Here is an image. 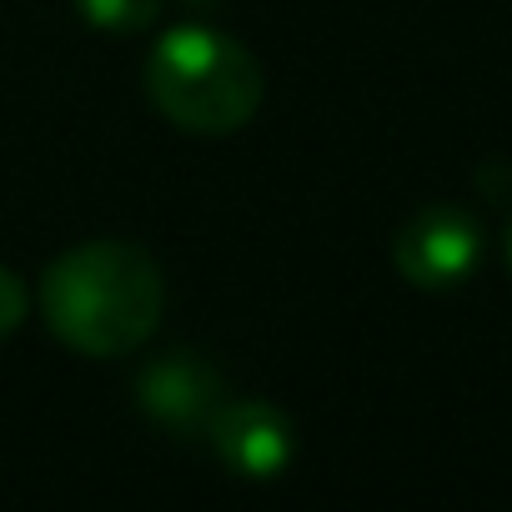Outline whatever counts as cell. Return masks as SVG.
<instances>
[{
    "instance_id": "52a82bcc",
    "label": "cell",
    "mask_w": 512,
    "mask_h": 512,
    "mask_svg": "<svg viewBox=\"0 0 512 512\" xmlns=\"http://www.w3.org/2000/svg\"><path fill=\"white\" fill-rule=\"evenodd\" d=\"M26 307H31L26 282H21L11 267H0V337H11V332L26 322Z\"/></svg>"
},
{
    "instance_id": "ba28073f",
    "label": "cell",
    "mask_w": 512,
    "mask_h": 512,
    "mask_svg": "<svg viewBox=\"0 0 512 512\" xmlns=\"http://www.w3.org/2000/svg\"><path fill=\"white\" fill-rule=\"evenodd\" d=\"M502 262H507V277H512V221H507V236H502Z\"/></svg>"
},
{
    "instance_id": "5b68a950",
    "label": "cell",
    "mask_w": 512,
    "mask_h": 512,
    "mask_svg": "<svg viewBox=\"0 0 512 512\" xmlns=\"http://www.w3.org/2000/svg\"><path fill=\"white\" fill-rule=\"evenodd\" d=\"M216 457L226 472L236 477H251V482H272L292 467L297 457V432H292V417L277 412L272 402H256V397H226L221 412L211 417L206 427Z\"/></svg>"
},
{
    "instance_id": "3957f363",
    "label": "cell",
    "mask_w": 512,
    "mask_h": 512,
    "mask_svg": "<svg viewBox=\"0 0 512 512\" xmlns=\"http://www.w3.org/2000/svg\"><path fill=\"white\" fill-rule=\"evenodd\" d=\"M482 262V221L462 206H422L392 236V267L422 292L462 287Z\"/></svg>"
},
{
    "instance_id": "8992f818",
    "label": "cell",
    "mask_w": 512,
    "mask_h": 512,
    "mask_svg": "<svg viewBox=\"0 0 512 512\" xmlns=\"http://www.w3.org/2000/svg\"><path fill=\"white\" fill-rule=\"evenodd\" d=\"M71 6L106 36H136L161 16V0H71Z\"/></svg>"
},
{
    "instance_id": "6da1fadb",
    "label": "cell",
    "mask_w": 512,
    "mask_h": 512,
    "mask_svg": "<svg viewBox=\"0 0 512 512\" xmlns=\"http://www.w3.org/2000/svg\"><path fill=\"white\" fill-rule=\"evenodd\" d=\"M166 307L156 256L136 241H86L46 267L41 312L46 327L81 357L136 352Z\"/></svg>"
},
{
    "instance_id": "277c9868",
    "label": "cell",
    "mask_w": 512,
    "mask_h": 512,
    "mask_svg": "<svg viewBox=\"0 0 512 512\" xmlns=\"http://www.w3.org/2000/svg\"><path fill=\"white\" fill-rule=\"evenodd\" d=\"M136 402L171 437H206L211 417L226 402V382L201 352L176 347V352H161V357H151L141 367Z\"/></svg>"
},
{
    "instance_id": "7a4b0ae2",
    "label": "cell",
    "mask_w": 512,
    "mask_h": 512,
    "mask_svg": "<svg viewBox=\"0 0 512 512\" xmlns=\"http://www.w3.org/2000/svg\"><path fill=\"white\" fill-rule=\"evenodd\" d=\"M146 96L191 136H231L262 111L267 76L262 61L216 26H171L146 56Z\"/></svg>"
}]
</instances>
